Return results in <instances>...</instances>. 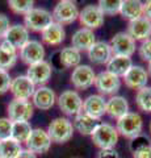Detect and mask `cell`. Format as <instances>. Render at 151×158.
<instances>
[{"mask_svg": "<svg viewBox=\"0 0 151 158\" xmlns=\"http://www.w3.org/2000/svg\"><path fill=\"white\" fill-rule=\"evenodd\" d=\"M47 135L51 138V142L55 144H65L70 141L74 136V125L72 121L67 117H57L47 127Z\"/></svg>", "mask_w": 151, "mask_h": 158, "instance_id": "obj_1", "label": "cell"}, {"mask_svg": "<svg viewBox=\"0 0 151 158\" xmlns=\"http://www.w3.org/2000/svg\"><path fill=\"white\" fill-rule=\"evenodd\" d=\"M116 129L118 132V136H122L125 138H134L142 133L143 129V120L139 113L137 112H128L121 118L117 120Z\"/></svg>", "mask_w": 151, "mask_h": 158, "instance_id": "obj_2", "label": "cell"}, {"mask_svg": "<svg viewBox=\"0 0 151 158\" xmlns=\"http://www.w3.org/2000/svg\"><path fill=\"white\" fill-rule=\"evenodd\" d=\"M54 23L51 12L45 8H33L24 16V25L28 31L42 33L45 29Z\"/></svg>", "mask_w": 151, "mask_h": 158, "instance_id": "obj_3", "label": "cell"}, {"mask_svg": "<svg viewBox=\"0 0 151 158\" xmlns=\"http://www.w3.org/2000/svg\"><path fill=\"white\" fill-rule=\"evenodd\" d=\"M92 142L99 149H112L118 141V132L116 128L108 123H100L99 127L92 133Z\"/></svg>", "mask_w": 151, "mask_h": 158, "instance_id": "obj_4", "label": "cell"}, {"mask_svg": "<svg viewBox=\"0 0 151 158\" xmlns=\"http://www.w3.org/2000/svg\"><path fill=\"white\" fill-rule=\"evenodd\" d=\"M79 8L75 2L71 0H61L53 9V20L61 25H69L79 19Z\"/></svg>", "mask_w": 151, "mask_h": 158, "instance_id": "obj_5", "label": "cell"}, {"mask_svg": "<svg viewBox=\"0 0 151 158\" xmlns=\"http://www.w3.org/2000/svg\"><path fill=\"white\" fill-rule=\"evenodd\" d=\"M57 103L59 110L65 113L66 116H76L79 115L83 110V99L80 95L74 90L63 91L59 96L57 98Z\"/></svg>", "mask_w": 151, "mask_h": 158, "instance_id": "obj_6", "label": "cell"}, {"mask_svg": "<svg viewBox=\"0 0 151 158\" xmlns=\"http://www.w3.org/2000/svg\"><path fill=\"white\" fill-rule=\"evenodd\" d=\"M34 112V107H33L30 100H18V99H13L9 102L7 107L8 118L12 123L17 121H29Z\"/></svg>", "mask_w": 151, "mask_h": 158, "instance_id": "obj_7", "label": "cell"}, {"mask_svg": "<svg viewBox=\"0 0 151 158\" xmlns=\"http://www.w3.org/2000/svg\"><path fill=\"white\" fill-rule=\"evenodd\" d=\"M96 73L89 65H80L71 73L70 82L76 90H88L95 85Z\"/></svg>", "mask_w": 151, "mask_h": 158, "instance_id": "obj_8", "label": "cell"}, {"mask_svg": "<svg viewBox=\"0 0 151 158\" xmlns=\"http://www.w3.org/2000/svg\"><path fill=\"white\" fill-rule=\"evenodd\" d=\"M110 49L113 56H124V57H130L135 53V41L126 32H118L112 37L110 42Z\"/></svg>", "mask_w": 151, "mask_h": 158, "instance_id": "obj_9", "label": "cell"}, {"mask_svg": "<svg viewBox=\"0 0 151 158\" xmlns=\"http://www.w3.org/2000/svg\"><path fill=\"white\" fill-rule=\"evenodd\" d=\"M95 87L100 92V95L114 96L121 88V79L110 74L109 71H101L95 78Z\"/></svg>", "mask_w": 151, "mask_h": 158, "instance_id": "obj_10", "label": "cell"}, {"mask_svg": "<svg viewBox=\"0 0 151 158\" xmlns=\"http://www.w3.org/2000/svg\"><path fill=\"white\" fill-rule=\"evenodd\" d=\"M45 48L41 41L37 40H29V41L20 49V58L28 66L34 65L37 62H41L45 59Z\"/></svg>", "mask_w": 151, "mask_h": 158, "instance_id": "obj_11", "label": "cell"}, {"mask_svg": "<svg viewBox=\"0 0 151 158\" xmlns=\"http://www.w3.org/2000/svg\"><path fill=\"white\" fill-rule=\"evenodd\" d=\"M26 149L33 152L34 154H45L46 152H49L51 146V138L49 137L47 132L42 128H36L30 133V137L28 138V141L25 142Z\"/></svg>", "mask_w": 151, "mask_h": 158, "instance_id": "obj_12", "label": "cell"}, {"mask_svg": "<svg viewBox=\"0 0 151 158\" xmlns=\"http://www.w3.org/2000/svg\"><path fill=\"white\" fill-rule=\"evenodd\" d=\"M104 15L100 11V8L93 4H88L79 12V21L83 25V28L95 31L99 29L104 24Z\"/></svg>", "mask_w": 151, "mask_h": 158, "instance_id": "obj_13", "label": "cell"}, {"mask_svg": "<svg viewBox=\"0 0 151 158\" xmlns=\"http://www.w3.org/2000/svg\"><path fill=\"white\" fill-rule=\"evenodd\" d=\"M9 91L13 95V99L18 100H30L36 91V86L26 75H18L12 79Z\"/></svg>", "mask_w": 151, "mask_h": 158, "instance_id": "obj_14", "label": "cell"}, {"mask_svg": "<svg viewBox=\"0 0 151 158\" xmlns=\"http://www.w3.org/2000/svg\"><path fill=\"white\" fill-rule=\"evenodd\" d=\"M51 75H53V66L50 65V62L45 61V59L34 63V65L28 66L26 77L34 83V86L38 87L45 86L50 81Z\"/></svg>", "mask_w": 151, "mask_h": 158, "instance_id": "obj_15", "label": "cell"}, {"mask_svg": "<svg viewBox=\"0 0 151 158\" xmlns=\"http://www.w3.org/2000/svg\"><path fill=\"white\" fill-rule=\"evenodd\" d=\"M105 108H106V100L104 99V96H101L100 94H92V95L87 96L83 100L81 112L96 118V120H100L105 115Z\"/></svg>", "mask_w": 151, "mask_h": 158, "instance_id": "obj_16", "label": "cell"}, {"mask_svg": "<svg viewBox=\"0 0 151 158\" xmlns=\"http://www.w3.org/2000/svg\"><path fill=\"white\" fill-rule=\"evenodd\" d=\"M57 103V95L53 88L47 86H41L36 88L34 94L32 96L33 107L38 108L41 111H49Z\"/></svg>", "mask_w": 151, "mask_h": 158, "instance_id": "obj_17", "label": "cell"}, {"mask_svg": "<svg viewBox=\"0 0 151 158\" xmlns=\"http://www.w3.org/2000/svg\"><path fill=\"white\" fill-rule=\"evenodd\" d=\"M124 82L129 88L138 91L141 88L147 86V82H149L147 70L142 66L133 65L129 69V71L124 75Z\"/></svg>", "mask_w": 151, "mask_h": 158, "instance_id": "obj_18", "label": "cell"}, {"mask_svg": "<svg viewBox=\"0 0 151 158\" xmlns=\"http://www.w3.org/2000/svg\"><path fill=\"white\" fill-rule=\"evenodd\" d=\"M134 41H146L151 38V21L146 17H139L133 21H129L128 32Z\"/></svg>", "mask_w": 151, "mask_h": 158, "instance_id": "obj_19", "label": "cell"}, {"mask_svg": "<svg viewBox=\"0 0 151 158\" xmlns=\"http://www.w3.org/2000/svg\"><path fill=\"white\" fill-rule=\"evenodd\" d=\"M29 40H30L29 38V31L25 28L24 24H14V25H11L7 31L6 36L3 37V41H7L8 44H11L17 50H20Z\"/></svg>", "mask_w": 151, "mask_h": 158, "instance_id": "obj_20", "label": "cell"}, {"mask_svg": "<svg viewBox=\"0 0 151 158\" xmlns=\"http://www.w3.org/2000/svg\"><path fill=\"white\" fill-rule=\"evenodd\" d=\"M87 53H88L89 61L95 65H106L113 56L109 42L105 41H96Z\"/></svg>", "mask_w": 151, "mask_h": 158, "instance_id": "obj_21", "label": "cell"}, {"mask_svg": "<svg viewBox=\"0 0 151 158\" xmlns=\"http://www.w3.org/2000/svg\"><path fill=\"white\" fill-rule=\"evenodd\" d=\"M96 42V36L93 31L85 28H80L72 34L71 46L79 52H88L89 48Z\"/></svg>", "mask_w": 151, "mask_h": 158, "instance_id": "obj_22", "label": "cell"}, {"mask_svg": "<svg viewBox=\"0 0 151 158\" xmlns=\"http://www.w3.org/2000/svg\"><path fill=\"white\" fill-rule=\"evenodd\" d=\"M128 112H129V102L126 100V98L114 95V96H110L106 100L105 115H108L109 117L118 120V118H121Z\"/></svg>", "mask_w": 151, "mask_h": 158, "instance_id": "obj_23", "label": "cell"}, {"mask_svg": "<svg viewBox=\"0 0 151 158\" xmlns=\"http://www.w3.org/2000/svg\"><path fill=\"white\" fill-rule=\"evenodd\" d=\"M41 38H42V42L49 46H58L65 41L66 31L61 24L53 23L51 25H49L45 31L41 33Z\"/></svg>", "mask_w": 151, "mask_h": 158, "instance_id": "obj_24", "label": "cell"}, {"mask_svg": "<svg viewBox=\"0 0 151 158\" xmlns=\"http://www.w3.org/2000/svg\"><path fill=\"white\" fill-rule=\"evenodd\" d=\"M99 124H100V120H96V118L85 115L83 112L76 115L74 117V121H72L74 129L83 136H92V133L99 127Z\"/></svg>", "mask_w": 151, "mask_h": 158, "instance_id": "obj_25", "label": "cell"}, {"mask_svg": "<svg viewBox=\"0 0 151 158\" xmlns=\"http://www.w3.org/2000/svg\"><path fill=\"white\" fill-rule=\"evenodd\" d=\"M133 66V61L130 57H124V56H112L109 62L106 63V71L110 74L124 78V75L129 71V69Z\"/></svg>", "mask_w": 151, "mask_h": 158, "instance_id": "obj_26", "label": "cell"}, {"mask_svg": "<svg viewBox=\"0 0 151 158\" xmlns=\"http://www.w3.org/2000/svg\"><path fill=\"white\" fill-rule=\"evenodd\" d=\"M80 61H81L80 52L72 46L63 48L58 53V63H59V66L65 69H75L80 65Z\"/></svg>", "mask_w": 151, "mask_h": 158, "instance_id": "obj_27", "label": "cell"}, {"mask_svg": "<svg viewBox=\"0 0 151 158\" xmlns=\"http://www.w3.org/2000/svg\"><path fill=\"white\" fill-rule=\"evenodd\" d=\"M17 58V49L7 41H2V44H0V69L8 71V69L16 65Z\"/></svg>", "mask_w": 151, "mask_h": 158, "instance_id": "obj_28", "label": "cell"}, {"mask_svg": "<svg viewBox=\"0 0 151 158\" xmlns=\"http://www.w3.org/2000/svg\"><path fill=\"white\" fill-rule=\"evenodd\" d=\"M120 15L124 19L133 21L143 16V3L139 0H122Z\"/></svg>", "mask_w": 151, "mask_h": 158, "instance_id": "obj_29", "label": "cell"}, {"mask_svg": "<svg viewBox=\"0 0 151 158\" xmlns=\"http://www.w3.org/2000/svg\"><path fill=\"white\" fill-rule=\"evenodd\" d=\"M33 131V128L30 125L29 121H17V123H13L12 125V138L16 140L17 142L20 144H25L28 141V138L30 137V133Z\"/></svg>", "mask_w": 151, "mask_h": 158, "instance_id": "obj_30", "label": "cell"}, {"mask_svg": "<svg viewBox=\"0 0 151 158\" xmlns=\"http://www.w3.org/2000/svg\"><path fill=\"white\" fill-rule=\"evenodd\" d=\"M21 150V144L12 137L0 141V158H16Z\"/></svg>", "mask_w": 151, "mask_h": 158, "instance_id": "obj_31", "label": "cell"}, {"mask_svg": "<svg viewBox=\"0 0 151 158\" xmlns=\"http://www.w3.org/2000/svg\"><path fill=\"white\" fill-rule=\"evenodd\" d=\"M135 104L145 113H151V87H143L135 94Z\"/></svg>", "mask_w": 151, "mask_h": 158, "instance_id": "obj_32", "label": "cell"}, {"mask_svg": "<svg viewBox=\"0 0 151 158\" xmlns=\"http://www.w3.org/2000/svg\"><path fill=\"white\" fill-rule=\"evenodd\" d=\"M8 6L13 13L25 16L28 12H30L34 8V2L33 0H9Z\"/></svg>", "mask_w": 151, "mask_h": 158, "instance_id": "obj_33", "label": "cell"}, {"mask_svg": "<svg viewBox=\"0 0 151 158\" xmlns=\"http://www.w3.org/2000/svg\"><path fill=\"white\" fill-rule=\"evenodd\" d=\"M121 3L122 0H100L97 3V7L100 8L104 16H114V15L120 13Z\"/></svg>", "mask_w": 151, "mask_h": 158, "instance_id": "obj_34", "label": "cell"}, {"mask_svg": "<svg viewBox=\"0 0 151 158\" xmlns=\"http://www.w3.org/2000/svg\"><path fill=\"white\" fill-rule=\"evenodd\" d=\"M147 146H151V140L149 136L143 135V133H141V135L135 136L134 138H131L129 142V149L131 153L137 152L139 149H143V148H147Z\"/></svg>", "mask_w": 151, "mask_h": 158, "instance_id": "obj_35", "label": "cell"}, {"mask_svg": "<svg viewBox=\"0 0 151 158\" xmlns=\"http://www.w3.org/2000/svg\"><path fill=\"white\" fill-rule=\"evenodd\" d=\"M13 123L8 117H0V141L11 138Z\"/></svg>", "mask_w": 151, "mask_h": 158, "instance_id": "obj_36", "label": "cell"}, {"mask_svg": "<svg viewBox=\"0 0 151 158\" xmlns=\"http://www.w3.org/2000/svg\"><path fill=\"white\" fill-rule=\"evenodd\" d=\"M138 53H139V57L142 58V61L147 63L151 62V38L142 41V44L138 48Z\"/></svg>", "mask_w": 151, "mask_h": 158, "instance_id": "obj_37", "label": "cell"}, {"mask_svg": "<svg viewBox=\"0 0 151 158\" xmlns=\"http://www.w3.org/2000/svg\"><path fill=\"white\" fill-rule=\"evenodd\" d=\"M11 82H12V78L9 75V73L7 70H2L0 69V95H4L6 92L9 91Z\"/></svg>", "mask_w": 151, "mask_h": 158, "instance_id": "obj_38", "label": "cell"}, {"mask_svg": "<svg viewBox=\"0 0 151 158\" xmlns=\"http://www.w3.org/2000/svg\"><path fill=\"white\" fill-rule=\"evenodd\" d=\"M9 27H11V24H9L8 16L4 15V13H0V38H3L4 36H6V33L9 29Z\"/></svg>", "mask_w": 151, "mask_h": 158, "instance_id": "obj_39", "label": "cell"}, {"mask_svg": "<svg viewBox=\"0 0 151 158\" xmlns=\"http://www.w3.org/2000/svg\"><path fill=\"white\" fill-rule=\"evenodd\" d=\"M97 158H120L118 157V153L114 148H112V149H101L99 152V156Z\"/></svg>", "mask_w": 151, "mask_h": 158, "instance_id": "obj_40", "label": "cell"}, {"mask_svg": "<svg viewBox=\"0 0 151 158\" xmlns=\"http://www.w3.org/2000/svg\"><path fill=\"white\" fill-rule=\"evenodd\" d=\"M133 158H151V146L143 148L133 153Z\"/></svg>", "mask_w": 151, "mask_h": 158, "instance_id": "obj_41", "label": "cell"}, {"mask_svg": "<svg viewBox=\"0 0 151 158\" xmlns=\"http://www.w3.org/2000/svg\"><path fill=\"white\" fill-rule=\"evenodd\" d=\"M143 17L149 19L151 21V0H149V2H146L143 4Z\"/></svg>", "mask_w": 151, "mask_h": 158, "instance_id": "obj_42", "label": "cell"}, {"mask_svg": "<svg viewBox=\"0 0 151 158\" xmlns=\"http://www.w3.org/2000/svg\"><path fill=\"white\" fill-rule=\"evenodd\" d=\"M16 158H37V156H36L33 152H30V150L22 149V150L20 152V154H18Z\"/></svg>", "mask_w": 151, "mask_h": 158, "instance_id": "obj_43", "label": "cell"}, {"mask_svg": "<svg viewBox=\"0 0 151 158\" xmlns=\"http://www.w3.org/2000/svg\"><path fill=\"white\" fill-rule=\"evenodd\" d=\"M146 70H147V74H149V77H150L151 75V62L147 65V69H146Z\"/></svg>", "mask_w": 151, "mask_h": 158, "instance_id": "obj_44", "label": "cell"}, {"mask_svg": "<svg viewBox=\"0 0 151 158\" xmlns=\"http://www.w3.org/2000/svg\"><path fill=\"white\" fill-rule=\"evenodd\" d=\"M150 132H151V121H150Z\"/></svg>", "mask_w": 151, "mask_h": 158, "instance_id": "obj_45", "label": "cell"}]
</instances>
